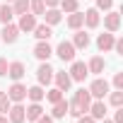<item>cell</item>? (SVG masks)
Returning a JSON list of instances; mask_svg holds the SVG:
<instances>
[{
    "mask_svg": "<svg viewBox=\"0 0 123 123\" xmlns=\"http://www.w3.org/2000/svg\"><path fill=\"white\" fill-rule=\"evenodd\" d=\"M7 65H10L7 60H5V58H0V77H5V75H7Z\"/></svg>",
    "mask_w": 123,
    "mask_h": 123,
    "instance_id": "obj_35",
    "label": "cell"
},
{
    "mask_svg": "<svg viewBox=\"0 0 123 123\" xmlns=\"http://www.w3.org/2000/svg\"><path fill=\"white\" fill-rule=\"evenodd\" d=\"M10 106H12V101H10V97H7V92H0V113H5V116H7V111H10Z\"/></svg>",
    "mask_w": 123,
    "mask_h": 123,
    "instance_id": "obj_30",
    "label": "cell"
},
{
    "mask_svg": "<svg viewBox=\"0 0 123 123\" xmlns=\"http://www.w3.org/2000/svg\"><path fill=\"white\" fill-rule=\"evenodd\" d=\"M12 12L19 17V15H24V12H29V0H12Z\"/></svg>",
    "mask_w": 123,
    "mask_h": 123,
    "instance_id": "obj_27",
    "label": "cell"
},
{
    "mask_svg": "<svg viewBox=\"0 0 123 123\" xmlns=\"http://www.w3.org/2000/svg\"><path fill=\"white\" fill-rule=\"evenodd\" d=\"M7 97H10L12 104H22V101L27 99V85H22V82H12L10 89H7Z\"/></svg>",
    "mask_w": 123,
    "mask_h": 123,
    "instance_id": "obj_5",
    "label": "cell"
},
{
    "mask_svg": "<svg viewBox=\"0 0 123 123\" xmlns=\"http://www.w3.org/2000/svg\"><path fill=\"white\" fill-rule=\"evenodd\" d=\"M109 104L111 106H123V89H116V92H109Z\"/></svg>",
    "mask_w": 123,
    "mask_h": 123,
    "instance_id": "obj_29",
    "label": "cell"
},
{
    "mask_svg": "<svg viewBox=\"0 0 123 123\" xmlns=\"http://www.w3.org/2000/svg\"><path fill=\"white\" fill-rule=\"evenodd\" d=\"M29 12L34 17H41L46 12V5H43V0H29Z\"/></svg>",
    "mask_w": 123,
    "mask_h": 123,
    "instance_id": "obj_28",
    "label": "cell"
},
{
    "mask_svg": "<svg viewBox=\"0 0 123 123\" xmlns=\"http://www.w3.org/2000/svg\"><path fill=\"white\" fill-rule=\"evenodd\" d=\"M104 27H106V31L116 34V31L121 29V15H118L116 10H109V12L104 15Z\"/></svg>",
    "mask_w": 123,
    "mask_h": 123,
    "instance_id": "obj_7",
    "label": "cell"
},
{
    "mask_svg": "<svg viewBox=\"0 0 123 123\" xmlns=\"http://www.w3.org/2000/svg\"><path fill=\"white\" fill-rule=\"evenodd\" d=\"M5 3H12V0H5Z\"/></svg>",
    "mask_w": 123,
    "mask_h": 123,
    "instance_id": "obj_42",
    "label": "cell"
},
{
    "mask_svg": "<svg viewBox=\"0 0 123 123\" xmlns=\"http://www.w3.org/2000/svg\"><path fill=\"white\" fill-rule=\"evenodd\" d=\"M65 24H68L73 31H75V29H82V24H85V15H82L80 10H77V12H70L68 19H65Z\"/></svg>",
    "mask_w": 123,
    "mask_h": 123,
    "instance_id": "obj_22",
    "label": "cell"
},
{
    "mask_svg": "<svg viewBox=\"0 0 123 123\" xmlns=\"http://www.w3.org/2000/svg\"><path fill=\"white\" fill-rule=\"evenodd\" d=\"M113 87L116 89H123V73H116L113 75Z\"/></svg>",
    "mask_w": 123,
    "mask_h": 123,
    "instance_id": "obj_33",
    "label": "cell"
},
{
    "mask_svg": "<svg viewBox=\"0 0 123 123\" xmlns=\"http://www.w3.org/2000/svg\"><path fill=\"white\" fill-rule=\"evenodd\" d=\"M75 121H77V123H97V121H94V118H92L89 113H82V116H77Z\"/></svg>",
    "mask_w": 123,
    "mask_h": 123,
    "instance_id": "obj_34",
    "label": "cell"
},
{
    "mask_svg": "<svg viewBox=\"0 0 123 123\" xmlns=\"http://www.w3.org/2000/svg\"><path fill=\"white\" fill-rule=\"evenodd\" d=\"M113 7V0H97V10H104V12H109Z\"/></svg>",
    "mask_w": 123,
    "mask_h": 123,
    "instance_id": "obj_32",
    "label": "cell"
},
{
    "mask_svg": "<svg viewBox=\"0 0 123 123\" xmlns=\"http://www.w3.org/2000/svg\"><path fill=\"white\" fill-rule=\"evenodd\" d=\"M101 123H113V121H109V118H101Z\"/></svg>",
    "mask_w": 123,
    "mask_h": 123,
    "instance_id": "obj_41",
    "label": "cell"
},
{
    "mask_svg": "<svg viewBox=\"0 0 123 123\" xmlns=\"http://www.w3.org/2000/svg\"><path fill=\"white\" fill-rule=\"evenodd\" d=\"M113 123H123V106L116 109V113H113Z\"/></svg>",
    "mask_w": 123,
    "mask_h": 123,
    "instance_id": "obj_36",
    "label": "cell"
},
{
    "mask_svg": "<svg viewBox=\"0 0 123 123\" xmlns=\"http://www.w3.org/2000/svg\"><path fill=\"white\" fill-rule=\"evenodd\" d=\"M58 10L63 12V15H70V12H77L80 5H77V0H60V3H58Z\"/></svg>",
    "mask_w": 123,
    "mask_h": 123,
    "instance_id": "obj_24",
    "label": "cell"
},
{
    "mask_svg": "<svg viewBox=\"0 0 123 123\" xmlns=\"http://www.w3.org/2000/svg\"><path fill=\"white\" fill-rule=\"evenodd\" d=\"M41 17H43V22H46L48 27H55L60 19H63V12H60L58 7H46V12H43Z\"/></svg>",
    "mask_w": 123,
    "mask_h": 123,
    "instance_id": "obj_15",
    "label": "cell"
},
{
    "mask_svg": "<svg viewBox=\"0 0 123 123\" xmlns=\"http://www.w3.org/2000/svg\"><path fill=\"white\" fill-rule=\"evenodd\" d=\"M7 121L10 123H24V106L22 104H12L7 111Z\"/></svg>",
    "mask_w": 123,
    "mask_h": 123,
    "instance_id": "obj_18",
    "label": "cell"
},
{
    "mask_svg": "<svg viewBox=\"0 0 123 123\" xmlns=\"http://www.w3.org/2000/svg\"><path fill=\"white\" fill-rule=\"evenodd\" d=\"M82 15H85V24H82V27H87V29H97V27H99L101 17H99V10H97V7H89V10H85Z\"/></svg>",
    "mask_w": 123,
    "mask_h": 123,
    "instance_id": "obj_13",
    "label": "cell"
},
{
    "mask_svg": "<svg viewBox=\"0 0 123 123\" xmlns=\"http://www.w3.org/2000/svg\"><path fill=\"white\" fill-rule=\"evenodd\" d=\"M104 68H106V60H104L101 55H94L89 63H87V70H89L92 75H101V73H104Z\"/></svg>",
    "mask_w": 123,
    "mask_h": 123,
    "instance_id": "obj_21",
    "label": "cell"
},
{
    "mask_svg": "<svg viewBox=\"0 0 123 123\" xmlns=\"http://www.w3.org/2000/svg\"><path fill=\"white\" fill-rule=\"evenodd\" d=\"M73 46H75L77 51L87 48V46H89V34H87L85 29H75V34H73Z\"/></svg>",
    "mask_w": 123,
    "mask_h": 123,
    "instance_id": "obj_16",
    "label": "cell"
},
{
    "mask_svg": "<svg viewBox=\"0 0 123 123\" xmlns=\"http://www.w3.org/2000/svg\"><path fill=\"white\" fill-rule=\"evenodd\" d=\"M7 75H10V80H12V82H19V80L27 75L24 63H22V60H12V63L7 65Z\"/></svg>",
    "mask_w": 123,
    "mask_h": 123,
    "instance_id": "obj_8",
    "label": "cell"
},
{
    "mask_svg": "<svg viewBox=\"0 0 123 123\" xmlns=\"http://www.w3.org/2000/svg\"><path fill=\"white\" fill-rule=\"evenodd\" d=\"M43 97H46V99H48L51 104H55V101H60V99H63V92H60L58 87H53V89H48V92H46Z\"/></svg>",
    "mask_w": 123,
    "mask_h": 123,
    "instance_id": "obj_31",
    "label": "cell"
},
{
    "mask_svg": "<svg viewBox=\"0 0 123 123\" xmlns=\"http://www.w3.org/2000/svg\"><path fill=\"white\" fill-rule=\"evenodd\" d=\"M113 41H116V36L111 31H104V34L97 36V48L101 53H109V51H113Z\"/></svg>",
    "mask_w": 123,
    "mask_h": 123,
    "instance_id": "obj_9",
    "label": "cell"
},
{
    "mask_svg": "<svg viewBox=\"0 0 123 123\" xmlns=\"http://www.w3.org/2000/svg\"><path fill=\"white\" fill-rule=\"evenodd\" d=\"M41 113H43V106H41V101H31V104L24 109V121H36Z\"/></svg>",
    "mask_w": 123,
    "mask_h": 123,
    "instance_id": "obj_17",
    "label": "cell"
},
{
    "mask_svg": "<svg viewBox=\"0 0 123 123\" xmlns=\"http://www.w3.org/2000/svg\"><path fill=\"white\" fill-rule=\"evenodd\" d=\"M53 80H55V87H58L60 92H68L70 85H73V80H70L68 73H53Z\"/></svg>",
    "mask_w": 123,
    "mask_h": 123,
    "instance_id": "obj_19",
    "label": "cell"
},
{
    "mask_svg": "<svg viewBox=\"0 0 123 123\" xmlns=\"http://www.w3.org/2000/svg\"><path fill=\"white\" fill-rule=\"evenodd\" d=\"M70 80L73 82H85L87 80V75H89V70H87V63H82V60H73L70 63Z\"/></svg>",
    "mask_w": 123,
    "mask_h": 123,
    "instance_id": "obj_3",
    "label": "cell"
},
{
    "mask_svg": "<svg viewBox=\"0 0 123 123\" xmlns=\"http://www.w3.org/2000/svg\"><path fill=\"white\" fill-rule=\"evenodd\" d=\"M34 55L43 63V60H48V58L53 55V46H51L48 41H39V43L34 46Z\"/></svg>",
    "mask_w": 123,
    "mask_h": 123,
    "instance_id": "obj_12",
    "label": "cell"
},
{
    "mask_svg": "<svg viewBox=\"0 0 123 123\" xmlns=\"http://www.w3.org/2000/svg\"><path fill=\"white\" fill-rule=\"evenodd\" d=\"M53 53L63 60V63H73L75 60V53H77V48L73 46V41H60L55 48H53Z\"/></svg>",
    "mask_w": 123,
    "mask_h": 123,
    "instance_id": "obj_1",
    "label": "cell"
},
{
    "mask_svg": "<svg viewBox=\"0 0 123 123\" xmlns=\"http://www.w3.org/2000/svg\"><path fill=\"white\" fill-rule=\"evenodd\" d=\"M89 104H92V94H89V89H77L75 92V97H73V101H70V106H75V109H80L82 113H87V109H89Z\"/></svg>",
    "mask_w": 123,
    "mask_h": 123,
    "instance_id": "obj_2",
    "label": "cell"
},
{
    "mask_svg": "<svg viewBox=\"0 0 123 123\" xmlns=\"http://www.w3.org/2000/svg\"><path fill=\"white\" fill-rule=\"evenodd\" d=\"M12 17H15V12H12V5H10V3L0 5V22H3V24H10Z\"/></svg>",
    "mask_w": 123,
    "mask_h": 123,
    "instance_id": "obj_26",
    "label": "cell"
},
{
    "mask_svg": "<svg viewBox=\"0 0 123 123\" xmlns=\"http://www.w3.org/2000/svg\"><path fill=\"white\" fill-rule=\"evenodd\" d=\"M58 3H60V0H43L46 7H58Z\"/></svg>",
    "mask_w": 123,
    "mask_h": 123,
    "instance_id": "obj_39",
    "label": "cell"
},
{
    "mask_svg": "<svg viewBox=\"0 0 123 123\" xmlns=\"http://www.w3.org/2000/svg\"><path fill=\"white\" fill-rule=\"evenodd\" d=\"M43 87L41 85H34V87H27V97L31 99V101H43Z\"/></svg>",
    "mask_w": 123,
    "mask_h": 123,
    "instance_id": "obj_25",
    "label": "cell"
},
{
    "mask_svg": "<svg viewBox=\"0 0 123 123\" xmlns=\"http://www.w3.org/2000/svg\"><path fill=\"white\" fill-rule=\"evenodd\" d=\"M17 36H19V29H17V24H3V31H0V39H3L5 43H15L17 41Z\"/></svg>",
    "mask_w": 123,
    "mask_h": 123,
    "instance_id": "obj_11",
    "label": "cell"
},
{
    "mask_svg": "<svg viewBox=\"0 0 123 123\" xmlns=\"http://www.w3.org/2000/svg\"><path fill=\"white\" fill-rule=\"evenodd\" d=\"M34 123H53V118H51V116H46V113H41V116H39Z\"/></svg>",
    "mask_w": 123,
    "mask_h": 123,
    "instance_id": "obj_38",
    "label": "cell"
},
{
    "mask_svg": "<svg viewBox=\"0 0 123 123\" xmlns=\"http://www.w3.org/2000/svg\"><path fill=\"white\" fill-rule=\"evenodd\" d=\"M53 68L48 65V60H43V63L39 65V70H36V82L41 85V87H48L51 82H53Z\"/></svg>",
    "mask_w": 123,
    "mask_h": 123,
    "instance_id": "obj_4",
    "label": "cell"
},
{
    "mask_svg": "<svg viewBox=\"0 0 123 123\" xmlns=\"http://www.w3.org/2000/svg\"><path fill=\"white\" fill-rule=\"evenodd\" d=\"M89 94H92L94 99H104V97L109 94V82H106L104 77H97V80L89 85Z\"/></svg>",
    "mask_w": 123,
    "mask_h": 123,
    "instance_id": "obj_6",
    "label": "cell"
},
{
    "mask_svg": "<svg viewBox=\"0 0 123 123\" xmlns=\"http://www.w3.org/2000/svg\"><path fill=\"white\" fill-rule=\"evenodd\" d=\"M0 123H10V121H7V116H5V113H0Z\"/></svg>",
    "mask_w": 123,
    "mask_h": 123,
    "instance_id": "obj_40",
    "label": "cell"
},
{
    "mask_svg": "<svg viewBox=\"0 0 123 123\" xmlns=\"http://www.w3.org/2000/svg\"><path fill=\"white\" fill-rule=\"evenodd\" d=\"M89 116L94 118V121H101V118H106V101L104 99H97V101H92L89 104Z\"/></svg>",
    "mask_w": 123,
    "mask_h": 123,
    "instance_id": "obj_10",
    "label": "cell"
},
{
    "mask_svg": "<svg viewBox=\"0 0 123 123\" xmlns=\"http://www.w3.org/2000/svg\"><path fill=\"white\" fill-rule=\"evenodd\" d=\"M113 51H116L118 55H123V41H121V39H116V41H113Z\"/></svg>",
    "mask_w": 123,
    "mask_h": 123,
    "instance_id": "obj_37",
    "label": "cell"
},
{
    "mask_svg": "<svg viewBox=\"0 0 123 123\" xmlns=\"http://www.w3.org/2000/svg\"><path fill=\"white\" fill-rule=\"evenodd\" d=\"M34 27H36V17L31 15V12H24V15H19V22H17V29L19 31H34Z\"/></svg>",
    "mask_w": 123,
    "mask_h": 123,
    "instance_id": "obj_14",
    "label": "cell"
},
{
    "mask_svg": "<svg viewBox=\"0 0 123 123\" xmlns=\"http://www.w3.org/2000/svg\"><path fill=\"white\" fill-rule=\"evenodd\" d=\"M68 109H70V101H65V99L55 101V104H53V111H51V118H53V121H55V118H65Z\"/></svg>",
    "mask_w": 123,
    "mask_h": 123,
    "instance_id": "obj_20",
    "label": "cell"
},
{
    "mask_svg": "<svg viewBox=\"0 0 123 123\" xmlns=\"http://www.w3.org/2000/svg\"><path fill=\"white\" fill-rule=\"evenodd\" d=\"M34 36H36V41H48L51 36H53V29L43 22V24H36L34 27Z\"/></svg>",
    "mask_w": 123,
    "mask_h": 123,
    "instance_id": "obj_23",
    "label": "cell"
}]
</instances>
